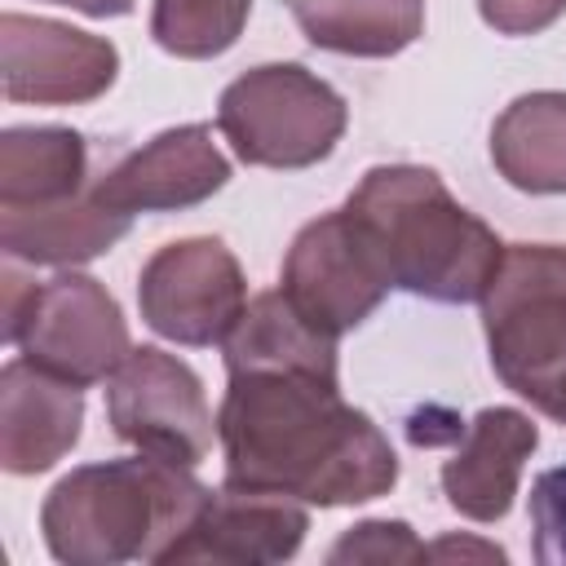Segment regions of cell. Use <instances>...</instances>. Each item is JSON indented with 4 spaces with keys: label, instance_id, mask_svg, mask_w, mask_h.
I'll use <instances>...</instances> for the list:
<instances>
[{
    "label": "cell",
    "instance_id": "cell-20",
    "mask_svg": "<svg viewBox=\"0 0 566 566\" xmlns=\"http://www.w3.org/2000/svg\"><path fill=\"white\" fill-rule=\"evenodd\" d=\"M420 557H429V548L411 535L407 522H389V517L358 522L327 548L332 566H340V562H420Z\"/></svg>",
    "mask_w": 566,
    "mask_h": 566
},
{
    "label": "cell",
    "instance_id": "cell-6",
    "mask_svg": "<svg viewBox=\"0 0 566 566\" xmlns=\"http://www.w3.org/2000/svg\"><path fill=\"white\" fill-rule=\"evenodd\" d=\"M4 340L40 371L80 389L111 380L133 354L119 301L88 274L27 283L4 270Z\"/></svg>",
    "mask_w": 566,
    "mask_h": 566
},
{
    "label": "cell",
    "instance_id": "cell-3",
    "mask_svg": "<svg viewBox=\"0 0 566 566\" xmlns=\"http://www.w3.org/2000/svg\"><path fill=\"white\" fill-rule=\"evenodd\" d=\"M208 486L155 455L80 464L44 495V548L62 566L164 562L208 504Z\"/></svg>",
    "mask_w": 566,
    "mask_h": 566
},
{
    "label": "cell",
    "instance_id": "cell-13",
    "mask_svg": "<svg viewBox=\"0 0 566 566\" xmlns=\"http://www.w3.org/2000/svg\"><path fill=\"white\" fill-rule=\"evenodd\" d=\"M539 447V429L526 411L517 407H482L451 460L442 464V495L447 504L469 517V522H500L513 509L517 482H522V464L531 460V451Z\"/></svg>",
    "mask_w": 566,
    "mask_h": 566
},
{
    "label": "cell",
    "instance_id": "cell-10",
    "mask_svg": "<svg viewBox=\"0 0 566 566\" xmlns=\"http://www.w3.org/2000/svg\"><path fill=\"white\" fill-rule=\"evenodd\" d=\"M0 75L9 102L80 106L97 102L119 75V49L71 22L0 13Z\"/></svg>",
    "mask_w": 566,
    "mask_h": 566
},
{
    "label": "cell",
    "instance_id": "cell-14",
    "mask_svg": "<svg viewBox=\"0 0 566 566\" xmlns=\"http://www.w3.org/2000/svg\"><path fill=\"white\" fill-rule=\"evenodd\" d=\"M84 424V394L27 363L22 354L0 367V469L13 478L49 473Z\"/></svg>",
    "mask_w": 566,
    "mask_h": 566
},
{
    "label": "cell",
    "instance_id": "cell-22",
    "mask_svg": "<svg viewBox=\"0 0 566 566\" xmlns=\"http://www.w3.org/2000/svg\"><path fill=\"white\" fill-rule=\"evenodd\" d=\"M478 13L495 35H539L566 13V0H478Z\"/></svg>",
    "mask_w": 566,
    "mask_h": 566
},
{
    "label": "cell",
    "instance_id": "cell-21",
    "mask_svg": "<svg viewBox=\"0 0 566 566\" xmlns=\"http://www.w3.org/2000/svg\"><path fill=\"white\" fill-rule=\"evenodd\" d=\"M531 557L539 566H566V464L531 482Z\"/></svg>",
    "mask_w": 566,
    "mask_h": 566
},
{
    "label": "cell",
    "instance_id": "cell-5",
    "mask_svg": "<svg viewBox=\"0 0 566 566\" xmlns=\"http://www.w3.org/2000/svg\"><path fill=\"white\" fill-rule=\"evenodd\" d=\"M345 97L301 62H265L226 84L217 128L252 168H314L345 137Z\"/></svg>",
    "mask_w": 566,
    "mask_h": 566
},
{
    "label": "cell",
    "instance_id": "cell-17",
    "mask_svg": "<svg viewBox=\"0 0 566 566\" xmlns=\"http://www.w3.org/2000/svg\"><path fill=\"white\" fill-rule=\"evenodd\" d=\"M88 186V142L75 128L22 124L0 133V212L62 203Z\"/></svg>",
    "mask_w": 566,
    "mask_h": 566
},
{
    "label": "cell",
    "instance_id": "cell-12",
    "mask_svg": "<svg viewBox=\"0 0 566 566\" xmlns=\"http://www.w3.org/2000/svg\"><path fill=\"white\" fill-rule=\"evenodd\" d=\"M310 531V513L292 495L221 486L208 495L190 531L164 562H212V566H274L296 557Z\"/></svg>",
    "mask_w": 566,
    "mask_h": 566
},
{
    "label": "cell",
    "instance_id": "cell-8",
    "mask_svg": "<svg viewBox=\"0 0 566 566\" xmlns=\"http://www.w3.org/2000/svg\"><path fill=\"white\" fill-rule=\"evenodd\" d=\"M106 420L119 442L168 464H203L212 451L217 416L208 411L203 380L155 345L133 349L106 385Z\"/></svg>",
    "mask_w": 566,
    "mask_h": 566
},
{
    "label": "cell",
    "instance_id": "cell-18",
    "mask_svg": "<svg viewBox=\"0 0 566 566\" xmlns=\"http://www.w3.org/2000/svg\"><path fill=\"white\" fill-rule=\"evenodd\" d=\"M301 35L340 57H394L424 31V0H287Z\"/></svg>",
    "mask_w": 566,
    "mask_h": 566
},
{
    "label": "cell",
    "instance_id": "cell-19",
    "mask_svg": "<svg viewBox=\"0 0 566 566\" xmlns=\"http://www.w3.org/2000/svg\"><path fill=\"white\" fill-rule=\"evenodd\" d=\"M248 13L252 0H155L150 40L172 57L208 62L239 44Z\"/></svg>",
    "mask_w": 566,
    "mask_h": 566
},
{
    "label": "cell",
    "instance_id": "cell-9",
    "mask_svg": "<svg viewBox=\"0 0 566 566\" xmlns=\"http://www.w3.org/2000/svg\"><path fill=\"white\" fill-rule=\"evenodd\" d=\"M279 283L287 305L332 340L367 323L389 292L371 243L345 208H332L296 230Z\"/></svg>",
    "mask_w": 566,
    "mask_h": 566
},
{
    "label": "cell",
    "instance_id": "cell-11",
    "mask_svg": "<svg viewBox=\"0 0 566 566\" xmlns=\"http://www.w3.org/2000/svg\"><path fill=\"white\" fill-rule=\"evenodd\" d=\"M230 181V159L212 142V124H177L128 150L111 172L93 181L97 199L124 217L181 212L212 199Z\"/></svg>",
    "mask_w": 566,
    "mask_h": 566
},
{
    "label": "cell",
    "instance_id": "cell-1",
    "mask_svg": "<svg viewBox=\"0 0 566 566\" xmlns=\"http://www.w3.org/2000/svg\"><path fill=\"white\" fill-rule=\"evenodd\" d=\"M226 394L217 438L226 486L274 491L318 509L394 491L398 455L380 424L340 398L336 340L310 327L283 292H256L221 340Z\"/></svg>",
    "mask_w": 566,
    "mask_h": 566
},
{
    "label": "cell",
    "instance_id": "cell-24",
    "mask_svg": "<svg viewBox=\"0 0 566 566\" xmlns=\"http://www.w3.org/2000/svg\"><path fill=\"white\" fill-rule=\"evenodd\" d=\"M44 4H66L84 18H124V13H133V0H44Z\"/></svg>",
    "mask_w": 566,
    "mask_h": 566
},
{
    "label": "cell",
    "instance_id": "cell-23",
    "mask_svg": "<svg viewBox=\"0 0 566 566\" xmlns=\"http://www.w3.org/2000/svg\"><path fill=\"white\" fill-rule=\"evenodd\" d=\"M429 557H486V562H504V553L495 544H469V539H438L429 548Z\"/></svg>",
    "mask_w": 566,
    "mask_h": 566
},
{
    "label": "cell",
    "instance_id": "cell-16",
    "mask_svg": "<svg viewBox=\"0 0 566 566\" xmlns=\"http://www.w3.org/2000/svg\"><path fill=\"white\" fill-rule=\"evenodd\" d=\"M491 164L522 195H566V93L513 97L491 124Z\"/></svg>",
    "mask_w": 566,
    "mask_h": 566
},
{
    "label": "cell",
    "instance_id": "cell-4",
    "mask_svg": "<svg viewBox=\"0 0 566 566\" xmlns=\"http://www.w3.org/2000/svg\"><path fill=\"white\" fill-rule=\"evenodd\" d=\"M478 305L504 389L566 424V248L509 243Z\"/></svg>",
    "mask_w": 566,
    "mask_h": 566
},
{
    "label": "cell",
    "instance_id": "cell-15",
    "mask_svg": "<svg viewBox=\"0 0 566 566\" xmlns=\"http://www.w3.org/2000/svg\"><path fill=\"white\" fill-rule=\"evenodd\" d=\"M133 230V217L115 212L88 186L75 199L44 208H9L0 212V248L9 261L31 265H80L111 252Z\"/></svg>",
    "mask_w": 566,
    "mask_h": 566
},
{
    "label": "cell",
    "instance_id": "cell-7",
    "mask_svg": "<svg viewBox=\"0 0 566 566\" xmlns=\"http://www.w3.org/2000/svg\"><path fill=\"white\" fill-rule=\"evenodd\" d=\"M137 310L142 323L172 345H221L248 310L243 265L208 234L164 243L137 274Z\"/></svg>",
    "mask_w": 566,
    "mask_h": 566
},
{
    "label": "cell",
    "instance_id": "cell-2",
    "mask_svg": "<svg viewBox=\"0 0 566 566\" xmlns=\"http://www.w3.org/2000/svg\"><path fill=\"white\" fill-rule=\"evenodd\" d=\"M340 208L371 243L389 287L433 305L482 301L504 252L495 230L420 164L367 168Z\"/></svg>",
    "mask_w": 566,
    "mask_h": 566
}]
</instances>
